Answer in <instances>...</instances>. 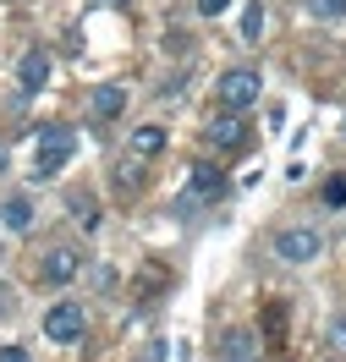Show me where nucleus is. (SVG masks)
Returning <instances> with one entry per match:
<instances>
[{
  "label": "nucleus",
  "mask_w": 346,
  "mask_h": 362,
  "mask_svg": "<svg viewBox=\"0 0 346 362\" xmlns=\"http://www.w3.org/2000/svg\"><path fill=\"white\" fill-rule=\"evenodd\" d=\"M71 154H77V132H71V127H61V121L39 127V137H33V176L55 181L71 165Z\"/></svg>",
  "instance_id": "obj_1"
},
{
  "label": "nucleus",
  "mask_w": 346,
  "mask_h": 362,
  "mask_svg": "<svg viewBox=\"0 0 346 362\" xmlns=\"http://www.w3.org/2000/svg\"><path fill=\"white\" fill-rule=\"evenodd\" d=\"M258 88H264V77H258L253 66H231L220 83H214V99H220V110H242L248 115V105L258 99Z\"/></svg>",
  "instance_id": "obj_2"
},
{
  "label": "nucleus",
  "mask_w": 346,
  "mask_h": 362,
  "mask_svg": "<svg viewBox=\"0 0 346 362\" xmlns=\"http://www.w3.org/2000/svg\"><path fill=\"white\" fill-rule=\"evenodd\" d=\"M319 252H324V236L313 226H286L275 236V258L280 264H313Z\"/></svg>",
  "instance_id": "obj_3"
},
{
  "label": "nucleus",
  "mask_w": 346,
  "mask_h": 362,
  "mask_svg": "<svg viewBox=\"0 0 346 362\" xmlns=\"http://www.w3.org/2000/svg\"><path fill=\"white\" fill-rule=\"evenodd\" d=\"M83 329H88V313H83V302H55L45 313V335L55 340V346H71V340H83Z\"/></svg>",
  "instance_id": "obj_4"
},
{
  "label": "nucleus",
  "mask_w": 346,
  "mask_h": 362,
  "mask_svg": "<svg viewBox=\"0 0 346 362\" xmlns=\"http://www.w3.org/2000/svg\"><path fill=\"white\" fill-rule=\"evenodd\" d=\"M204 137H209V148H214V154H236V148L248 143V115H242V110H220L204 127Z\"/></svg>",
  "instance_id": "obj_5"
},
{
  "label": "nucleus",
  "mask_w": 346,
  "mask_h": 362,
  "mask_svg": "<svg viewBox=\"0 0 346 362\" xmlns=\"http://www.w3.org/2000/svg\"><path fill=\"white\" fill-rule=\"evenodd\" d=\"M121 110H127V88H121V83H99V88L88 93V115L99 127H115Z\"/></svg>",
  "instance_id": "obj_6"
},
{
  "label": "nucleus",
  "mask_w": 346,
  "mask_h": 362,
  "mask_svg": "<svg viewBox=\"0 0 346 362\" xmlns=\"http://www.w3.org/2000/svg\"><path fill=\"white\" fill-rule=\"evenodd\" d=\"M39 274H45L50 286H67V280L83 274V252H77V247H50L45 264H39Z\"/></svg>",
  "instance_id": "obj_7"
},
{
  "label": "nucleus",
  "mask_w": 346,
  "mask_h": 362,
  "mask_svg": "<svg viewBox=\"0 0 346 362\" xmlns=\"http://www.w3.org/2000/svg\"><path fill=\"white\" fill-rule=\"evenodd\" d=\"M220 192H226V170H220L214 159H198L192 176H187V204H192V198H220Z\"/></svg>",
  "instance_id": "obj_8"
},
{
  "label": "nucleus",
  "mask_w": 346,
  "mask_h": 362,
  "mask_svg": "<svg viewBox=\"0 0 346 362\" xmlns=\"http://www.w3.org/2000/svg\"><path fill=\"white\" fill-rule=\"evenodd\" d=\"M17 83H23V93H39L50 83V49H28L23 61H17Z\"/></svg>",
  "instance_id": "obj_9"
},
{
  "label": "nucleus",
  "mask_w": 346,
  "mask_h": 362,
  "mask_svg": "<svg viewBox=\"0 0 346 362\" xmlns=\"http://www.w3.org/2000/svg\"><path fill=\"white\" fill-rule=\"evenodd\" d=\"M127 154H132V159H160V154H165V127H160V121L132 127V137H127Z\"/></svg>",
  "instance_id": "obj_10"
},
{
  "label": "nucleus",
  "mask_w": 346,
  "mask_h": 362,
  "mask_svg": "<svg viewBox=\"0 0 346 362\" xmlns=\"http://www.w3.org/2000/svg\"><path fill=\"white\" fill-rule=\"evenodd\" d=\"M214 357L220 362H258V335L253 329H226V340H220Z\"/></svg>",
  "instance_id": "obj_11"
},
{
  "label": "nucleus",
  "mask_w": 346,
  "mask_h": 362,
  "mask_svg": "<svg viewBox=\"0 0 346 362\" xmlns=\"http://www.w3.org/2000/svg\"><path fill=\"white\" fill-rule=\"evenodd\" d=\"M33 214H39V209H33V198H28V192H11V198L0 204V226L23 236V230H33Z\"/></svg>",
  "instance_id": "obj_12"
},
{
  "label": "nucleus",
  "mask_w": 346,
  "mask_h": 362,
  "mask_svg": "<svg viewBox=\"0 0 346 362\" xmlns=\"http://www.w3.org/2000/svg\"><path fill=\"white\" fill-rule=\"evenodd\" d=\"M110 181H115V192H121V198H132V192H138L143 187V159H115V170H110Z\"/></svg>",
  "instance_id": "obj_13"
},
{
  "label": "nucleus",
  "mask_w": 346,
  "mask_h": 362,
  "mask_svg": "<svg viewBox=\"0 0 346 362\" xmlns=\"http://www.w3.org/2000/svg\"><path fill=\"white\" fill-rule=\"evenodd\" d=\"M264 335H270V346H280L286 340V302H264Z\"/></svg>",
  "instance_id": "obj_14"
},
{
  "label": "nucleus",
  "mask_w": 346,
  "mask_h": 362,
  "mask_svg": "<svg viewBox=\"0 0 346 362\" xmlns=\"http://www.w3.org/2000/svg\"><path fill=\"white\" fill-rule=\"evenodd\" d=\"M71 209H77V226H83V230H99V220H105V214H99V204H93L88 192H77V198H71Z\"/></svg>",
  "instance_id": "obj_15"
},
{
  "label": "nucleus",
  "mask_w": 346,
  "mask_h": 362,
  "mask_svg": "<svg viewBox=\"0 0 346 362\" xmlns=\"http://www.w3.org/2000/svg\"><path fill=\"white\" fill-rule=\"evenodd\" d=\"M258 33H264V6H258V0H248V11H242V39L253 45Z\"/></svg>",
  "instance_id": "obj_16"
},
{
  "label": "nucleus",
  "mask_w": 346,
  "mask_h": 362,
  "mask_svg": "<svg viewBox=\"0 0 346 362\" xmlns=\"http://www.w3.org/2000/svg\"><path fill=\"white\" fill-rule=\"evenodd\" d=\"M324 204H330V209L346 204V176H330V181H324Z\"/></svg>",
  "instance_id": "obj_17"
},
{
  "label": "nucleus",
  "mask_w": 346,
  "mask_h": 362,
  "mask_svg": "<svg viewBox=\"0 0 346 362\" xmlns=\"http://www.w3.org/2000/svg\"><path fill=\"white\" fill-rule=\"evenodd\" d=\"M330 346H335V351H346V313L330 318Z\"/></svg>",
  "instance_id": "obj_18"
},
{
  "label": "nucleus",
  "mask_w": 346,
  "mask_h": 362,
  "mask_svg": "<svg viewBox=\"0 0 346 362\" xmlns=\"http://www.w3.org/2000/svg\"><path fill=\"white\" fill-rule=\"evenodd\" d=\"M319 17H346V0H313Z\"/></svg>",
  "instance_id": "obj_19"
},
{
  "label": "nucleus",
  "mask_w": 346,
  "mask_h": 362,
  "mask_svg": "<svg viewBox=\"0 0 346 362\" xmlns=\"http://www.w3.org/2000/svg\"><path fill=\"white\" fill-rule=\"evenodd\" d=\"M226 6H231V0H198V11H204V17H220Z\"/></svg>",
  "instance_id": "obj_20"
},
{
  "label": "nucleus",
  "mask_w": 346,
  "mask_h": 362,
  "mask_svg": "<svg viewBox=\"0 0 346 362\" xmlns=\"http://www.w3.org/2000/svg\"><path fill=\"white\" fill-rule=\"evenodd\" d=\"M0 362H28V351L23 346H0Z\"/></svg>",
  "instance_id": "obj_21"
},
{
  "label": "nucleus",
  "mask_w": 346,
  "mask_h": 362,
  "mask_svg": "<svg viewBox=\"0 0 346 362\" xmlns=\"http://www.w3.org/2000/svg\"><path fill=\"white\" fill-rule=\"evenodd\" d=\"M0 176H6V143H0Z\"/></svg>",
  "instance_id": "obj_22"
},
{
  "label": "nucleus",
  "mask_w": 346,
  "mask_h": 362,
  "mask_svg": "<svg viewBox=\"0 0 346 362\" xmlns=\"http://www.w3.org/2000/svg\"><path fill=\"white\" fill-rule=\"evenodd\" d=\"M341 132H346V115H341Z\"/></svg>",
  "instance_id": "obj_23"
},
{
  "label": "nucleus",
  "mask_w": 346,
  "mask_h": 362,
  "mask_svg": "<svg viewBox=\"0 0 346 362\" xmlns=\"http://www.w3.org/2000/svg\"><path fill=\"white\" fill-rule=\"evenodd\" d=\"M6 6H11V0H6Z\"/></svg>",
  "instance_id": "obj_24"
},
{
  "label": "nucleus",
  "mask_w": 346,
  "mask_h": 362,
  "mask_svg": "<svg viewBox=\"0 0 346 362\" xmlns=\"http://www.w3.org/2000/svg\"><path fill=\"white\" fill-rule=\"evenodd\" d=\"M330 362H335V357H330Z\"/></svg>",
  "instance_id": "obj_25"
}]
</instances>
